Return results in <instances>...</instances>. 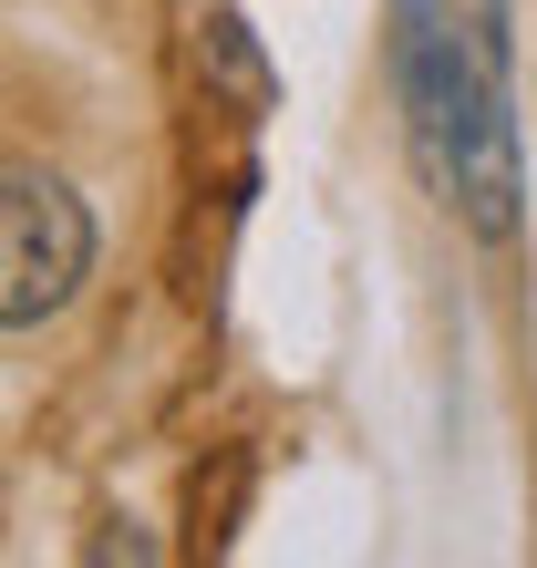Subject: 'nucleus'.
I'll list each match as a JSON object with an SVG mask.
<instances>
[{
  "mask_svg": "<svg viewBox=\"0 0 537 568\" xmlns=\"http://www.w3.org/2000/svg\"><path fill=\"white\" fill-rule=\"evenodd\" d=\"M393 83H403V124H414L434 196L476 239H517L527 165H517V114H507V83H496V52L445 0H393Z\"/></svg>",
  "mask_w": 537,
  "mask_h": 568,
  "instance_id": "obj_1",
  "label": "nucleus"
},
{
  "mask_svg": "<svg viewBox=\"0 0 537 568\" xmlns=\"http://www.w3.org/2000/svg\"><path fill=\"white\" fill-rule=\"evenodd\" d=\"M207 73L239 93V114H268V62L249 52V21L239 11H207Z\"/></svg>",
  "mask_w": 537,
  "mask_h": 568,
  "instance_id": "obj_3",
  "label": "nucleus"
},
{
  "mask_svg": "<svg viewBox=\"0 0 537 568\" xmlns=\"http://www.w3.org/2000/svg\"><path fill=\"white\" fill-rule=\"evenodd\" d=\"M93 270V217L83 196L42 176V165H11L0 155V331H31L52 321L62 300L83 290Z\"/></svg>",
  "mask_w": 537,
  "mask_h": 568,
  "instance_id": "obj_2",
  "label": "nucleus"
}]
</instances>
